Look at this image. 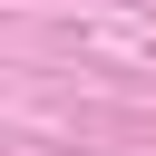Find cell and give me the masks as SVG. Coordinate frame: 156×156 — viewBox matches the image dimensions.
<instances>
[]
</instances>
